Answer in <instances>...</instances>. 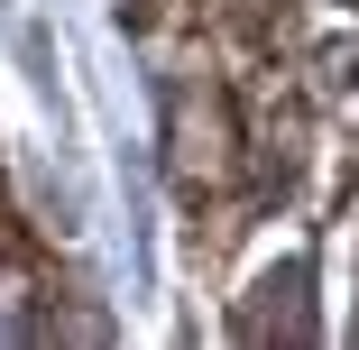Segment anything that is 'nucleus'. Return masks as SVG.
Instances as JSON below:
<instances>
[{
	"mask_svg": "<svg viewBox=\"0 0 359 350\" xmlns=\"http://www.w3.org/2000/svg\"><path fill=\"white\" fill-rule=\"evenodd\" d=\"M175 184L203 194V184H231L240 166V129H231V93H212V83H184L175 93Z\"/></svg>",
	"mask_w": 359,
	"mask_h": 350,
	"instance_id": "obj_1",
	"label": "nucleus"
}]
</instances>
